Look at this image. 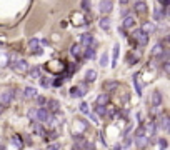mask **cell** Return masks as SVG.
<instances>
[{
    "instance_id": "8",
    "label": "cell",
    "mask_w": 170,
    "mask_h": 150,
    "mask_svg": "<svg viewBox=\"0 0 170 150\" xmlns=\"http://www.w3.org/2000/svg\"><path fill=\"white\" fill-rule=\"evenodd\" d=\"M80 45H83V47H92V45H94V35L82 34L80 35Z\"/></svg>"
},
{
    "instance_id": "17",
    "label": "cell",
    "mask_w": 170,
    "mask_h": 150,
    "mask_svg": "<svg viewBox=\"0 0 170 150\" xmlns=\"http://www.w3.org/2000/svg\"><path fill=\"white\" fill-rule=\"evenodd\" d=\"M142 32H143V34H152V32L155 30V27H154V23H150V22H145L143 25H142V28H140Z\"/></svg>"
},
{
    "instance_id": "11",
    "label": "cell",
    "mask_w": 170,
    "mask_h": 150,
    "mask_svg": "<svg viewBox=\"0 0 170 150\" xmlns=\"http://www.w3.org/2000/svg\"><path fill=\"white\" fill-rule=\"evenodd\" d=\"M37 88H34V87H25L23 88V97H25L27 100H30V98H35L37 97Z\"/></svg>"
},
{
    "instance_id": "36",
    "label": "cell",
    "mask_w": 170,
    "mask_h": 150,
    "mask_svg": "<svg viewBox=\"0 0 170 150\" xmlns=\"http://www.w3.org/2000/svg\"><path fill=\"white\" fill-rule=\"evenodd\" d=\"M58 148H60V144H58V142H54V144H50L47 147V150H58Z\"/></svg>"
},
{
    "instance_id": "20",
    "label": "cell",
    "mask_w": 170,
    "mask_h": 150,
    "mask_svg": "<svg viewBox=\"0 0 170 150\" xmlns=\"http://www.w3.org/2000/svg\"><path fill=\"white\" fill-rule=\"evenodd\" d=\"M108 103V95L107 94H100L97 97V105H107Z\"/></svg>"
},
{
    "instance_id": "15",
    "label": "cell",
    "mask_w": 170,
    "mask_h": 150,
    "mask_svg": "<svg viewBox=\"0 0 170 150\" xmlns=\"http://www.w3.org/2000/svg\"><path fill=\"white\" fill-rule=\"evenodd\" d=\"M70 53H72L73 57H80V55H82V45H80V44H73L72 47H70Z\"/></svg>"
},
{
    "instance_id": "43",
    "label": "cell",
    "mask_w": 170,
    "mask_h": 150,
    "mask_svg": "<svg viewBox=\"0 0 170 150\" xmlns=\"http://www.w3.org/2000/svg\"><path fill=\"white\" fill-rule=\"evenodd\" d=\"M0 113H2V110H0Z\"/></svg>"
},
{
    "instance_id": "12",
    "label": "cell",
    "mask_w": 170,
    "mask_h": 150,
    "mask_svg": "<svg viewBox=\"0 0 170 150\" xmlns=\"http://www.w3.org/2000/svg\"><path fill=\"white\" fill-rule=\"evenodd\" d=\"M165 17H167V12H165V9H155V10H154V19L157 20V22L164 20Z\"/></svg>"
},
{
    "instance_id": "10",
    "label": "cell",
    "mask_w": 170,
    "mask_h": 150,
    "mask_svg": "<svg viewBox=\"0 0 170 150\" xmlns=\"http://www.w3.org/2000/svg\"><path fill=\"white\" fill-rule=\"evenodd\" d=\"M28 48H30V52L35 53V55H40L42 53V47H40V44H38V40H35V38L28 42Z\"/></svg>"
},
{
    "instance_id": "27",
    "label": "cell",
    "mask_w": 170,
    "mask_h": 150,
    "mask_svg": "<svg viewBox=\"0 0 170 150\" xmlns=\"http://www.w3.org/2000/svg\"><path fill=\"white\" fill-rule=\"evenodd\" d=\"M97 113L100 117H105V115H107V107H105V105H97Z\"/></svg>"
},
{
    "instance_id": "35",
    "label": "cell",
    "mask_w": 170,
    "mask_h": 150,
    "mask_svg": "<svg viewBox=\"0 0 170 150\" xmlns=\"http://www.w3.org/2000/svg\"><path fill=\"white\" fill-rule=\"evenodd\" d=\"M158 147H160V150H165L167 148V140H165V138H160V140H158Z\"/></svg>"
},
{
    "instance_id": "40",
    "label": "cell",
    "mask_w": 170,
    "mask_h": 150,
    "mask_svg": "<svg viewBox=\"0 0 170 150\" xmlns=\"http://www.w3.org/2000/svg\"><path fill=\"white\" fill-rule=\"evenodd\" d=\"M158 2H160L164 7H167V5H168V0H158Z\"/></svg>"
},
{
    "instance_id": "3",
    "label": "cell",
    "mask_w": 170,
    "mask_h": 150,
    "mask_svg": "<svg viewBox=\"0 0 170 150\" xmlns=\"http://www.w3.org/2000/svg\"><path fill=\"white\" fill-rule=\"evenodd\" d=\"M132 40H135V44L139 45V47H145V45L148 44V35L143 34L142 30H135L132 34Z\"/></svg>"
},
{
    "instance_id": "6",
    "label": "cell",
    "mask_w": 170,
    "mask_h": 150,
    "mask_svg": "<svg viewBox=\"0 0 170 150\" xmlns=\"http://www.w3.org/2000/svg\"><path fill=\"white\" fill-rule=\"evenodd\" d=\"M10 69H13L15 72H19V73L28 72V62H27V60H23V59H20V60H17L15 63H12Z\"/></svg>"
},
{
    "instance_id": "14",
    "label": "cell",
    "mask_w": 170,
    "mask_h": 150,
    "mask_svg": "<svg viewBox=\"0 0 170 150\" xmlns=\"http://www.w3.org/2000/svg\"><path fill=\"white\" fill-rule=\"evenodd\" d=\"M119 53H120V44L113 45V57H112V67H117V60H119Z\"/></svg>"
},
{
    "instance_id": "1",
    "label": "cell",
    "mask_w": 170,
    "mask_h": 150,
    "mask_svg": "<svg viewBox=\"0 0 170 150\" xmlns=\"http://www.w3.org/2000/svg\"><path fill=\"white\" fill-rule=\"evenodd\" d=\"M30 117H34L37 122H44V123H48L52 119V113L48 112L47 109L40 107V109H32L30 110Z\"/></svg>"
},
{
    "instance_id": "32",
    "label": "cell",
    "mask_w": 170,
    "mask_h": 150,
    "mask_svg": "<svg viewBox=\"0 0 170 150\" xmlns=\"http://www.w3.org/2000/svg\"><path fill=\"white\" fill-rule=\"evenodd\" d=\"M80 112L82 113H85V115H88V113H90V110H88V105L85 102H82L80 103Z\"/></svg>"
},
{
    "instance_id": "2",
    "label": "cell",
    "mask_w": 170,
    "mask_h": 150,
    "mask_svg": "<svg viewBox=\"0 0 170 150\" xmlns=\"http://www.w3.org/2000/svg\"><path fill=\"white\" fill-rule=\"evenodd\" d=\"M135 144H137V147H139L140 150L147 147L148 140H147V137H145V128L143 127H140L139 130L135 132Z\"/></svg>"
},
{
    "instance_id": "39",
    "label": "cell",
    "mask_w": 170,
    "mask_h": 150,
    "mask_svg": "<svg viewBox=\"0 0 170 150\" xmlns=\"http://www.w3.org/2000/svg\"><path fill=\"white\" fill-rule=\"evenodd\" d=\"M130 144H132V138H125V144H123V145H125V147H129Z\"/></svg>"
},
{
    "instance_id": "38",
    "label": "cell",
    "mask_w": 170,
    "mask_h": 150,
    "mask_svg": "<svg viewBox=\"0 0 170 150\" xmlns=\"http://www.w3.org/2000/svg\"><path fill=\"white\" fill-rule=\"evenodd\" d=\"M12 140H13V142H15V144H17V145H19V147H22V145H23V144H22V142H20V140H19V137H17V135H15V137H13V138H12Z\"/></svg>"
},
{
    "instance_id": "42",
    "label": "cell",
    "mask_w": 170,
    "mask_h": 150,
    "mask_svg": "<svg viewBox=\"0 0 170 150\" xmlns=\"http://www.w3.org/2000/svg\"><path fill=\"white\" fill-rule=\"evenodd\" d=\"M113 150H122V145H117V147L113 148Z\"/></svg>"
},
{
    "instance_id": "4",
    "label": "cell",
    "mask_w": 170,
    "mask_h": 150,
    "mask_svg": "<svg viewBox=\"0 0 170 150\" xmlns=\"http://www.w3.org/2000/svg\"><path fill=\"white\" fill-rule=\"evenodd\" d=\"M12 100H13V90L12 88H5L2 92V95H0V105L5 109V107H9L12 103Z\"/></svg>"
},
{
    "instance_id": "7",
    "label": "cell",
    "mask_w": 170,
    "mask_h": 150,
    "mask_svg": "<svg viewBox=\"0 0 170 150\" xmlns=\"http://www.w3.org/2000/svg\"><path fill=\"white\" fill-rule=\"evenodd\" d=\"M47 110L50 113H58L60 112V102H58V100H55V98L47 100Z\"/></svg>"
},
{
    "instance_id": "18",
    "label": "cell",
    "mask_w": 170,
    "mask_h": 150,
    "mask_svg": "<svg viewBox=\"0 0 170 150\" xmlns=\"http://www.w3.org/2000/svg\"><path fill=\"white\" fill-rule=\"evenodd\" d=\"M135 12L143 15V13L147 12V3H145V2H137L135 3Z\"/></svg>"
},
{
    "instance_id": "31",
    "label": "cell",
    "mask_w": 170,
    "mask_h": 150,
    "mask_svg": "<svg viewBox=\"0 0 170 150\" xmlns=\"http://www.w3.org/2000/svg\"><path fill=\"white\" fill-rule=\"evenodd\" d=\"M34 130L37 132L38 135H44V134H45V132H44V128H42V125H40V123H37V122L34 123Z\"/></svg>"
},
{
    "instance_id": "19",
    "label": "cell",
    "mask_w": 170,
    "mask_h": 150,
    "mask_svg": "<svg viewBox=\"0 0 170 150\" xmlns=\"http://www.w3.org/2000/svg\"><path fill=\"white\" fill-rule=\"evenodd\" d=\"M133 25H135V19L133 17H125V20H123V28H132Z\"/></svg>"
},
{
    "instance_id": "13",
    "label": "cell",
    "mask_w": 170,
    "mask_h": 150,
    "mask_svg": "<svg viewBox=\"0 0 170 150\" xmlns=\"http://www.w3.org/2000/svg\"><path fill=\"white\" fill-rule=\"evenodd\" d=\"M160 103H162V94L158 90H155L154 94H152V105L157 107V105H160Z\"/></svg>"
},
{
    "instance_id": "23",
    "label": "cell",
    "mask_w": 170,
    "mask_h": 150,
    "mask_svg": "<svg viewBox=\"0 0 170 150\" xmlns=\"http://www.w3.org/2000/svg\"><path fill=\"white\" fill-rule=\"evenodd\" d=\"M70 95H72V97H82L83 92L80 90L79 85H77V87H72V88H70Z\"/></svg>"
},
{
    "instance_id": "33",
    "label": "cell",
    "mask_w": 170,
    "mask_h": 150,
    "mask_svg": "<svg viewBox=\"0 0 170 150\" xmlns=\"http://www.w3.org/2000/svg\"><path fill=\"white\" fill-rule=\"evenodd\" d=\"M35 98H37V103H38V105H45V103H47V98L42 97V95H37Z\"/></svg>"
},
{
    "instance_id": "24",
    "label": "cell",
    "mask_w": 170,
    "mask_h": 150,
    "mask_svg": "<svg viewBox=\"0 0 170 150\" xmlns=\"http://www.w3.org/2000/svg\"><path fill=\"white\" fill-rule=\"evenodd\" d=\"M40 75H42L40 67H34V69H30V77L32 78H40Z\"/></svg>"
},
{
    "instance_id": "9",
    "label": "cell",
    "mask_w": 170,
    "mask_h": 150,
    "mask_svg": "<svg viewBox=\"0 0 170 150\" xmlns=\"http://www.w3.org/2000/svg\"><path fill=\"white\" fill-rule=\"evenodd\" d=\"M113 9V2L112 0H102L100 2V12L102 13H110Z\"/></svg>"
},
{
    "instance_id": "21",
    "label": "cell",
    "mask_w": 170,
    "mask_h": 150,
    "mask_svg": "<svg viewBox=\"0 0 170 150\" xmlns=\"http://www.w3.org/2000/svg\"><path fill=\"white\" fill-rule=\"evenodd\" d=\"M83 57L85 59H95V48L94 47H87V50L83 52Z\"/></svg>"
},
{
    "instance_id": "30",
    "label": "cell",
    "mask_w": 170,
    "mask_h": 150,
    "mask_svg": "<svg viewBox=\"0 0 170 150\" xmlns=\"http://www.w3.org/2000/svg\"><path fill=\"white\" fill-rule=\"evenodd\" d=\"M133 80H135V88H137V94L142 95V87H140V84H139V73H135V75H133Z\"/></svg>"
},
{
    "instance_id": "22",
    "label": "cell",
    "mask_w": 170,
    "mask_h": 150,
    "mask_svg": "<svg viewBox=\"0 0 170 150\" xmlns=\"http://www.w3.org/2000/svg\"><path fill=\"white\" fill-rule=\"evenodd\" d=\"M100 27L104 28V30H110V19H108V17H104V19L100 20Z\"/></svg>"
},
{
    "instance_id": "28",
    "label": "cell",
    "mask_w": 170,
    "mask_h": 150,
    "mask_svg": "<svg viewBox=\"0 0 170 150\" xmlns=\"http://www.w3.org/2000/svg\"><path fill=\"white\" fill-rule=\"evenodd\" d=\"M40 84H42V87H44V88H48V87H50V84H52V80H50V78H47V77H42Z\"/></svg>"
},
{
    "instance_id": "5",
    "label": "cell",
    "mask_w": 170,
    "mask_h": 150,
    "mask_svg": "<svg viewBox=\"0 0 170 150\" xmlns=\"http://www.w3.org/2000/svg\"><path fill=\"white\" fill-rule=\"evenodd\" d=\"M157 128H162V130H165L167 132L168 128H170V120H168V115H167V112H162L160 115H158V119H157Z\"/></svg>"
},
{
    "instance_id": "16",
    "label": "cell",
    "mask_w": 170,
    "mask_h": 150,
    "mask_svg": "<svg viewBox=\"0 0 170 150\" xmlns=\"http://www.w3.org/2000/svg\"><path fill=\"white\" fill-rule=\"evenodd\" d=\"M95 78H97V72H95V70H87V73H85V82H87V84H88V82H90V84H92V82H95Z\"/></svg>"
},
{
    "instance_id": "26",
    "label": "cell",
    "mask_w": 170,
    "mask_h": 150,
    "mask_svg": "<svg viewBox=\"0 0 170 150\" xmlns=\"http://www.w3.org/2000/svg\"><path fill=\"white\" fill-rule=\"evenodd\" d=\"M104 88H105V90H113V88H117V82H113V80H108V82H105Z\"/></svg>"
},
{
    "instance_id": "37",
    "label": "cell",
    "mask_w": 170,
    "mask_h": 150,
    "mask_svg": "<svg viewBox=\"0 0 170 150\" xmlns=\"http://www.w3.org/2000/svg\"><path fill=\"white\" fill-rule=\"evenodd\" d=\"M62 84H63V80H62V78H55V80H54V85H55V87H60Z\"/></svg>"
},
{
    "instance_id": "25",
    "label": "cell",
    "mask_w": 170,
    "mask_h": 150,
    "mask_svg": "<svg viewBox=\"0 0 170 150\" xmlns=\"http://www.w3.org/2000/svg\"><path fill=\"white\" fill-rule=\"evenodd\" d=\"M137 60H139V59H137L135 53L129 52V55H127V63H129V65H133V63H137Z\"/></svg>"
},
{
    "instance_id": "41",
    "label": "cell",
    "mask_w": 170,
    "mask_h": 150,
    "mask_svg": "<svg viewBox=\"0 0 170 150\" xmlns=\"http://www.w3.org/2000/svg\"><path fill=\"white\" fill-rule=\"evenodd\" d=\"M120 3H122V5H127V3H129V0H119Z\"/></svg>"
},
{
    "instance_id": "34",
    "label": "cell",
    "mask_w": 170,
    "mask_h": 150,
    "mask_svg": "<svg viewBox=\"0 0 170 150\" xmlns=\"http://www.w3.org/2000/svg\"><path fill=\"white\" fill-rule=\"evenodd\" d=\"M82 9H83V10H87V12H88V10L92 9V3L88 2V0H83V2H82Z\"/></svg>"
},
{
    "instance_id": "29",
    "label": "cell",
    "mask_w": 170,
    "mask_h": 150,
    "mask_svg": "<svg viewBox=\"0 0 170 150\" xmlns=\"http://www.w3.org/2000/svg\"><path fill=\"white\" fill-rule=\"evenodd\" d=\"M100 65H102V67H107V65H108V53H107V52H104V55H102Z\"/></svg>"
}]
</instances>
